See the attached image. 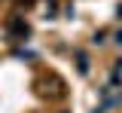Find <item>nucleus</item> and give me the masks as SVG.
I'll return each instance as SVG.
<instances>
[{
  "mask_svg": "<svg viewBox=\"0 0 122 113\" xmlns=\"http://www.w3.org/2000/svg\"><path fill=\"white\" fill-rule=\"evenodd\" d=\"M116 43H122V31H119V34H116Z\"/></svg>",
  "mask_w": 122,
  "mask_h": 113,
  "instance_id": "2",
  "label": "nucleus"
},
{
  "mask_svg": "<svg viewBox=\"0 0 122 113\" xmlns=\"http://www.w3.org/2000/svg\"><path fill=\"white\" fill-rule=\"evenodd\" d=\"M9 34H18V37H28V25H25L21 18H15V21H9Z\"/></svg>",
  "mask_w": 122,
  "mask_h": 113,
  "instance_id": "1",
  "label": "nucleus"
}]
</instances>
